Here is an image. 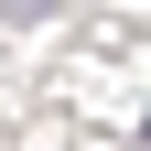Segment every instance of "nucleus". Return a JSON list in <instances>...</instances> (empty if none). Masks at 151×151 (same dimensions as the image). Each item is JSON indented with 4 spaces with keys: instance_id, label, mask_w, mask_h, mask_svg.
Wrapping results in <instances>:
<instances>
[{
    "instance_id": "nucleus-1",
    "label": "nucleus",
    "mask_w": 151,
    "mask_h": 151,
    "mask_svg": "<svg viewBox=\"0 0 151 151\" xmlns=\"http://www.w3.org/2000/svg\"><path fill=\"white\" fill-rule=\"evenodd\" d=\"M140 140H151V119H140Z\"/></svg>"
}]
</instances>
